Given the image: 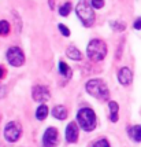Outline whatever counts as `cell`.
Returning a JSON list of instances; mask_svg holds the SVG:
<instances>
[{
	"label": "cell",
	"instance_id": "6da1fadb",
	"mask_svg": "<svg viewBox=\"0 0 141 147\" xmlns=\"http://www.w3.org/2000/svg\"><path fill=\"white\" fill-rule=\"evenodd\" d=\"M85 90L90 96H93L97 100L106 102L110 99V90L107 84L100 78H92L85 84Z\"/></svg>",
	"mask_w": 141,
	"mask_h": 147
},
{
	"label": "cell",
	"instance_id": "7a4b0ae2",
	"mask_svg": "<svg viewBox=\"0 0 141 147\" xmlns=\"http://www.w3.org/2000/svg\"><path fill=\"white\" fill-rule=\"evenodd\" d=\"M76 13L84 26L89 28L95 24V11L92 6V0H80L76 7Z\"/></svg>",
	"mask_w": 141,
	"mask_h": 147
},
{
	"label": "cell",
	"instance_id": "3957f363",
	"mask_svg": "<svg viewBox=\"0 0 141 147\" xmlns=\"http://www.w3.org/2000/svg\"><path fill=\"white\" fill-rule=\"evenodd\" d=\"M86 55L93 62H100L107 57V44L100 38L90 40L86 47Z\"/></svg>",
	"mask_w": 141,
	"mask_h": 147
},
{
	"label": "cell",
	"instance_id": "277c9868",
	"mask_svg": "<svg viewBox=\"0 0 141 147\" xmlns=\"http://www.w3.org/2000/svg\"><path fill=\"white\" fill-rule=\"evenodd\" d=\"M77 121L80 124V128H82L86 132H90L96 128L97 118L95 111L90 107H82V109L78 110L77 113Z\"/></svg>",
	"mask_w": 141,
	"mask_h": 147
},
{
	"label": "cell",
	"instance_id": "5b68a950",
	"mask_svg": "<svg viewBox=\"0 0 141 147\" xmlns=\"http://www.w3.org/2000/svg\"><path fill=\"white\" fill-rule=\"evenodd\" d=\"M22 135V125L18 121H10L4 127V139L8 143H15Z\"/></svg>",
	"mask_w": 141,
	"mask_h": 147
},
{
	"label": "cell",
	"instance_id": "8992f818",
	"mask_svg": "<svg viewBox=\"0 0 141 147\" xmlns=\"http://www.w3.org/2000/svg\"><path fill=\"white\" fill-rule=\"evenodd\" d=\"M7 62L14 67H21L25 63V54L19 47H10L6 52Z\"/></svg>",
	"mask_w": 141,
	"mask_h": 147
},
{
	"label": "cell",
	"instance_id": "52a82bcc",
	"mask_svg": "<svg viewBox=\"0 0 141 147\" xmlns=\"http://www.w3.org/2000/svg\"><path fill=\"white\" fill-rule=\"evenodd\" d=\"M59 143V134L58 129L49 127L45 129L44 135H43V146L44 147H56Z\"/></svg>",
	"mask_w": 141,
	"mask_h": 147
},
{
	"label": "cell",
	"instance_id": "ba28073f",
	"mask_svg": "<svg viewBox=\"0 0 141 147\" xmlns=\"http://www.w3.org/2000/svg\"><path fill=\"white\" fill-rule=\"evenodd\" d=\"M32 98L33 100L40 102L43 105L44 102L51 99V92L48 90V87H45V85H34L32 90Z\"/></svg>",
	"mask_w": 141,
	"mask_h": 147
},
{
	"label": "cell",
	"instance_id": "9c48e42d",
	"mask_svg": "<svg viewBox=\"0 0 141 147\" xmlns=\"http://www.w3.org/2000/svg\"><path fill=\"white\" fill-rule=\"evenodd\" d=\"M78 134H80V129H78L77 122L71 121L67 124L66 127V140L69 143H76L78 140Z\"/></svg>",
	"mask_w": 141,
	"mask_h": 147
},
{
	"label": "cell",
	"instance_id": "30bf717a",
	"mask_svg": "<svg viewBox=\"0 0 141 147\" xmlns=\"http://www.w3.org/2000/svg\"><path fill=\"white\" fill-rule=\"evenodd\" d=\"M118 81H119V84L125 85V87L130 85L132 81H133V73H132V70L129 67L119 69V71H118Z\"/></svg>",
	"mask_w": 141,
	"mask_h": 147
},
{
	"label": "cell",
	"instance_id": "8fae6325",
	"mask_svg": "<svg viewBox=\"0 0 141 147\" xmlns=\"http://www.w3.org/2000/svg\"><path fill=\"white\" fill-rule=\"evenodd\" d=\"M66 57L73 59V61H81L82 59V54H81V51L78 50L77 47L70 45V47L66 48Z\"/></svg>",
	"mask_w": 141,
	"mask_h": 147
},
{
	"label": "cell",
	"instance_id": "7c38bea8",
	"mask_svg": "<svg viewBox=\"0 0 141 147\" xmlns=\"http://www.w3.org/2000/svg\"><path fill=\"white\" fill-rule=\"evenodd\" d=\"M108 109H110V120L112 122L118 121V113H119V105L115 100H110L108 102Z\"/></svg>",
	"mask_w": 141,
	"mask_h": 147
},
{
	"label": "cell",
	"instance_id": "4fadbf2b",
	"mask_svg": "<svg viewBox=\"0 0 141 147\" xmlns=\"http://www.w3.org/2000/svg\"><path fill=\"white\" fill-rule=\"evenodd\" d=\"M52 115L58 120H66L67 118V109L64 107L63 105H58L52 109Z\"/></svg>",
	"mask_w": 141,
	"mask_h": 147
},
{
	"label": "cell",
	"instance_id": "5bb4252c",
	"mask_svg": "<svg viewBox=\"0 0 141 147\" xmlns=\"http://www.w3.org/2000/svg\"><path fill=\"white\" fill-rule=\"evenodd\" d=\"M48 113H49L48 106L43 103V105H40L39 107H37V110H36V118H37L39 121H43V120H45V118H47Z\"/></svg>",
	"mask_w": 141,
	"mask_h": 147
},
{
	"label": "cell",
	"instance_id": "9a60e30c",
	"mask_svg": "<svg viewBox=\"0 0 141 147\" xmlns=\"http://www.w3.org/2000/svg\"><path fill=\"white\" fill-rule=\"evenodd\" d=\"M129 135L134 142H141V125H134L129 129Z\"/></svg>",
	"mask_w": 141,
	"mask_h": 147
},
{
	"label": "cell",
	"instance_id": "2e32d148",
	"mask_svg": "<svg viewBox=\"0 0 141 147\" xmlns=\"http://www.w3.org/2000/svg\"><path fill=\"white\" fill-rule=\"evenodd\" d=\"M58 67H59V73H60L63 77H66V78H70V77H71L73 71H71V69L69 67V65L64 63L63 61H60V62H59Z\"/></svg>",
	"mask_w": 141,
	"mask_h": 147
},
{
	"label": "cell",
	"instance_id": "e0dca14e",
	"mask_svg": "<svg viewBox=\"0 0 141 147\" xmlns=\"http://www.w3.org/2000/svg\"><path fill=\"white\" fill-rule=\"evenodd\" d=\"M10 29H11V26L8 24V21L1 19L0 21V36H7L10 33Z\"/></svg>",
	"mask_w": 141,
	"mask_h": 147
},
{
	"label": "cell",
	"instance_id": "ac0fdd59",
	"mask_svg": "<svg viewBox=\"0 0 141 147\" xmlns=\"http://www.w3.org/2000/svg\"><path fill=\"white\" fill-rule=\"evenodd\" d=\"M71 11V3L70 1H67V3H64L62 6L59 7V14L62 15V17H67Z\"/></svg>",
	"mask_w": 141,
	"mask_h": 147
},
{
	"label": "cell",
	"instance_id": "d6986e66",
	"mask_svg": "<svg viewBox=\"0 0 141 147\" xmlns=\"http://www.w3.org/2000/svg\"><path fill=\"white\" fill-rule=\"evenodd\" d=\"M93 147H110V143L107 139H99V140H96L95 143H93Z\"/></svg>",
	"mask_w": 141,
	"mask_h": 147
},
{
	"label": "cell",
	"instance_id": "ffe728a7",
	"mask_svg": "<svg viewBox=\"0 0 141 147\" xmlns=\"http://www.w3.org/2000/svg\"><path fill=\"white\" fill-rule=\"evenodd\" d=\"M58 28H59V30H60V33L63 34L64 37H69V36H70V29H69V28H66V26H64L63 24H59Z\"/></svg>",
	"mask_w": 141,
	"mask_h": 147
},
{
	"label": "cell",
	"instance_id": "44dd1931",
	"mask_svg": "<svg viewBox=\"0 0 141 147\" xmlns=\"http://www.w3.org/2000/svg\"><path fill=\"white\" fill-rule=\"evenodd\" d=\"M93 8H103L104 7V0H92Z\"/></svg>",
	"mask_w": 141,
	"mask_h": 147
},
{
	"label": "cell",
	"instance_id": "7402d4cb",
	"mask_svg": "<svg viewBox=\"0 0 141 147\" xmlns=\"http://www.w3.org/2000/svg\"><path fill=\"white\" fill-rule=\"evenodd\" d=\"M111 26L114 29H118V30H123L125 29V24H121V22H111Z\"/></svg>",
	"mask_w": 141,
	"mask_h": 147
},
{
	"label": "cell",
	"instance_id": "603a6c76",
	"mask_svg": "<svg viewBox=\"0 0 141 147\" xmlns=\"http://www.w3.org/2000/svg\"><path fill=\"white\" fill-rule=\"evenodd\" d=\"M133 28H134V29H137V30H140L141 29V17L140 18H137L134 21V24H133Z\"/></svg>",
	"mask_w": 141,
	"mask_h": 147
},
{
	"label": "cell",
	"instance_id": "cb8c5ba5",
	"mask_svg": "<svg viewBox=\"0 0 141 147\" xmlns=\"http://www.w3.org/2000/svg\"><path fill=\"white\" fill-rule=\"evenodd\" d=\"M7 94V90L6 87H3V85H0V98H4Z\"/></svg>",
	"mask_w": 141,
	"mask_h": 147
},
{
	"label": "cell",
	"instance_id": "d4e9b609",
	"mask_svg": "<svg viewBox=\"0 0 141 147\" xmlns=\"http://www.w3.org/2000/svg\"><path fill=\"white\" fill-rule=\"evenodd\" d=\"M3 77H4V69H3V67L0 66V80H1Z\"/></svg>",
	"mask_w": 141,
	"mask_h": 147
},
{
	"label": "cell",
	"instance_id": "484cf974",
	"mask_svg": "<svg viewBox=\"0 0 141 147\" xmlns=\"http://www.w3.org/2000/svg\"><path fill=\"white\" fill-rule=\"evenodd\" d=\"M53 3H55V0H49V7H51L52 10L55 8V4H53Z\"/></svg>",
	"mask_w": 141,
	"mask_h": 147
}]
</instances>
